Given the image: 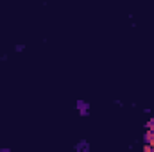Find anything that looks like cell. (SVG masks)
I'll return each instance as SVG.
<instances>
[{"label":"cell","mask_w":154,"mask_h":152,"mask_svg":"<svg viewBox=\"0 0 154 152\" xmlns=\"http://www.w3.org/2000/svg\"><path fill=\"white\" fill-rule=\"evenodd\" d=\"M147 129H149V131H154V118L147 122Z\"/></svg>","instance_id":"obj_1"}]
</instances>
